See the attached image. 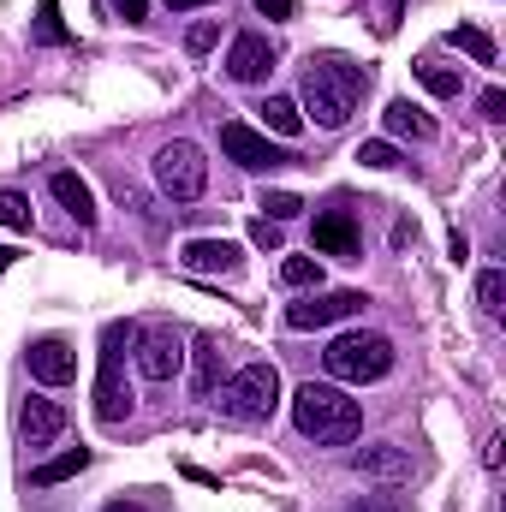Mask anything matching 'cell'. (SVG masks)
<instances>
[{"instance_id":"1","label":"cell","mask_w":506,"mask_h":512,"mask_svg":"<svg viewBox=\"0 0 506 512\" xmlns=\"http://www.w3.org/2000/svg\"><path fill=\"white\" fill-rule=\"evenodd\" d=\"M364 90H370V72H364V66H352V60H340V54L310 60V66H304V102H298V114H310L322 131H340L358 114V96H364Z\"/></svg>"},{"instance_id":"2","label":"cell","mask_w":506,"mask_h":512,"mask_svg":"<svg viewBox=\"0 0 506 512\" xmlns=\"http://www.w3.org/2000/svg\"><path fill=\"white\" fill-rule=\"evenodd\" d=\"M292 423H298V435L316 441V447H346V441H358V429H364V405L334 382H304L292 393Z\"/></svg>"},{"instance_id":"3","label":"cell","mask_w":506,"mask_h":512,"mask_svg":"<svg viewBox=\"0 0 506 512\" xmlns=\"http://www.w3.org/2000/svg\"><path fill=\"white\" fill-rule=\"evenodd\" d=\"M393 340L387 334H334L328 340V352H322V364H328V376L334 382H352V387H364V382H381L387 370H393Z\"/></svg>"},{"instance_id":"4","label":"cell","mask_w":506,"mask_h":512,"mask_svg":"<svg viewBox=\"0 0 506 512\" xmlns=\"http://www.w3.org/2000/svg\"><path fill=\"white\" fill-rule=\"evenodd\" d=\"M209 399H215L221 417H233V423H268L274 405H280V370H274V364H245L239 376H227Z\"/></svg>"},{"instance_id":"5","label":"cell","mask_w":506,"mask_h":512,"mask_svg":"<svg viewBox=\"0 0 506 512\" xmlns=\"http://www.w3.org/2000/svg\"><path fill=\"white\" fill-rule=\"evenodd\" d=\"M137 334H143L137 322H108V334H102V376H96V417L102 423H126L137 411V393L120 376V358L137 346Z\"/></svg>"},{"instance_id":"6","label":"cell","mask_w":506,"mask_h":512,"mask_svg":"<svg viewBox=\"0 0 506 512\" xmlns=\"http://www.w3.org/2000/svg\"><path fill=\"white\" fill-rule=\"evenodd\" d=\"M155 185H161L173 203H197V197L209 191V161H203V149L185 143V137L161 143V149H155Z\"/></svg>"},{"instance_id":"7","label":"cell","mask_w":506,"mask_h":512,"mask_svg":"<svg viewBox=\"0 0 506 512\" xmlns=\"http://www.w3.org/2000/svg\"><path fill=\"white\" fill-rule=\"evenodd\" d=\"M370 298L364 292H310V298H298V304H286V328H298V334H310V328H334V322H352L358 310H364Z\"/></svg>"},{"instance_id":"8","label":"cell","mask_w":506,"mask_h":512,"mask_svg":"<svg viewBox=\"0 0 506 512\" xmlns=\"http://www.w3.org/2000/svg\"><path fill=\"white\" fill-rule=\"evenodd\" d=\"M221 149H227V161H239L245 173H274V167H292V155L280 149V143H268L262 131L251 126H221Z\"/></svg>"},{"instance_id":"9","label":"cell","mask_w":506,"mask_h":512,"mask_svg":"<svg viewBox=\"0 0 506 512\" xmlns=\"http://www.w3.org/2000/svg\"><path fill=\"white\" fill-rule=\"evenodd\" d=\"M137 370H143V382H173V376L185 370V340H179L173 328L137 334Z\"/></svg>"},{"instance_id":"10","label":"cell","mask_w":506,"mask_h":512,"mask_svg":"<svg viewBox=\"0 0 506 512\" xmlns=\"http://www.w3.org/2000/svg\"><path fill=\"white\" fill-rule=\"evenodd\" d=\"M18 429H24V447L42 453V447H54V441L66 435V405L48 399V393H30L24 411H18Z\"/></svg>"},{"instance_id":"11","label":"cell","mask_w":506,"mask_h":512,"mask_svg":"<svg viewBox=\"0 0 506 512\" xmlns=\"http://www.w3.org/2000/svg\"><path fill=\"white\" fill-rule=\"evenodd\" d=\"M274 66H280V54H274L268 36H256V30L233 36V48H227V78H233V84H262Z\"/></svg>"},{"instance_id":"12","label":"cell","mask_w":506,"mask_h":512,"mask_svg":"<svg viewBox=\"0 0 506 512\" xmlns=\"http://www.w3.org/2000/svg\"><path fill=\"white\" fill-rule=\"evenodd\" d=\"M179 268L185 274H239L245 268V245H233V239H191L179 251Z\"/></svg>"},{"instance_id":"13","label":"cell","mask_w":506,"mask_h":512,"mask_svg":"<svg viewBox=\"0 0 506 512\" xmlns=\"http://www.w3.org/2000/svg\"><path fill=\"white\" fill-rule=\"evenodd\" d=\"M358 251H364L358 221H352L346 209H322V215H316V256H346V262H358Z\"/></svg>"},{"instance_id":"14","label":"cell","mask_w":506,"mask_h":512,"mask_svg":"<svg viewBox=\"0 0 506 512\" xmlns=\"http://www.w3.org/2000/svg\"><path fill=\"white\" fill-rule=\"evenodd\" d=\"M352 471L370 477V483H405L411 477V453L393 447V441H376V447H358L352 453Z\"/></svg>"},{"instance_id":"15","label":"cell","mask_w":506,"mask_h":512,"mask_svg":"<svg viewBox=\"0 0 506 512\" xmlns=\"http://www.w3.org/2000/svg\"><path fill=\"white\" fill-rule=\"evenodd\" d=\"M24 364H30V376L42 387H66L78 376V358H72V346L66 340H36L30 352H24Z\"/></svg>"},{"instance_id":"16","label":"cell","mask_w":506,"mask_h":512,"mask_svg":"<svg viewBox=\"0 0 506 512\" xmlns=\"http://www.w3.org/2000/svg\"><path fill=\"white\" fill-rule=\"evenodd\" d=\"M48 191H54V203H60V209H66L84 233L96 227V191H90L78 173H54V179H48Z\"/></svg>"},{"instance_id":"17","label":"cell","mask_w":506,"mask_h":512,"mask_svg":"<svg viewBox=\"0 0 506 512\" xmlns=\"http://www.w3.org/2000/svg\"><path fill=\"white\" fill-rule=\"evenodd\" d=\"M185 358H191V393L209 399V393L221 387V340H197Z\"/></svg>"},{"instance_id":"18","label":"cell","mask_w":506,"mask_h":512,"mask_svg":"<svg viewBox=\"0 0 506 512\" xmlns=\"http://www.w3.org/2000/svg\"><path fill=\"white\" fill-rule=\"evenodd\" d=\"M381 126H387V137H411V143H429L435 137V120L423 108H411V102H387Z\"/></svg>"},{"instance_id":"19","label":"cell","mask_w":506,"mask_h":512,"mask_svg":"<svg viewBox=\"0 0 506 512\" xmlns=\"http://www.w3.org/2000/svg\"><path fill=\"white\" fill-rule=\"evenodd\" d=\"M84 465H90V447H66L60 459L36 465V471H30V483H36V489H54V483H66V477H78Z\"/></svg>"},{"instance_id":"20","label":"cell","mask_w":506,"mask_h":512,"mask_svg":"<svg viewBox=\"0 0 506 512\" xmlns=\"http://www.w3.org/2000/svg\"><path fill=\"white\" fill-rule=\"evenodd\" d=\"M411 72H417V84H423L429 96H441V102L465 90V78H459V66H441V60H417Z\"/></svg>"},{"instance_id":"21","label":"cell","mask_w":506,"mask_h":512,"mask_svg":"<svg viewBox=\"0 0 506 512\" xmlns=\"http://www.w3.org/2000/svg\"><path fill=\"white\" fill-rule=\"evenodd\" d=\"M262 131H274V137H298V131H304L298 102H292V96H268V102H262Z\"/></svg>"},{"instance_id":"22","label":"cell","mask_w":506,"mask_h":512,"mask_svg":"<svg viewBox=\"0 0 506 512\" xmlns=\"http://www.w3.org/2000/svg\"><path fill=\"white\" fill-rule=\"evenodd\" d=\"M447 42H453L459 54H471L477 66H495V36H489V30H477V24H459Z\"/></svg>"},{"instance_id":"23","label":"cell","mask_w":506,"mask_h":512,"mask_svg":"<svg viewBox=\"0 0 506 512\" xmlns=\"http://www.w3.org/2000/svg\"><path fill=\"white\" fill-rule=\"evenodd\" d=\"M280 286H292V292L322 286V256H286L280 262Z\"/></svg>"},{"instance_id":"24","label":"cell","mask_w":506,"mask_h":512,"mask_svg":"<svg viewBox=\"0 0 506 512\" xmlns=\"http://www.w3.org/2000/svg\"><path fill=\"white\" fill-rule=\"evenodd\" d=\"M477 304H483L489 322H501L506 316V268H483V280H477Z\"/></svg>"},{"instance_id":"25","label":"cell","mask_w":506,"mask_h":512,"mask_svg":"<svg viewBox=\"0 0 506 512\" xmlns=\"http://www.w3.org/2000/svg\"><path fill=\"white\" fill-rule=\"evenodd\" d=\"M352 161H364V167H381V173H387V167H399L405 155H399V143H393V137H370V143H358V155H352Z\"/></svg>"},{"instance_id":"26","label":"cell","mask_w":506,"mask_h":512,"mask_svg":"<svg viewBox=\"0 0 506 512\" xmlns=\"http://www.w3.org/2000/svg\"><path fill=\"white\" fill-rule=\"evenodd\" d=\"M0 227H6V233H30V197L0 191Z\"/></svg>"},{"instance_id":"27","label":"cell","mask_w":506,"mask_h":512,"mask_svg":"<svg viewBox=\"0 0 506 512\" xmlns=\"http://www.w3.org/2000/svg\"><path fill=\"white\" fill-rule=\"evenodd\" d=\"M256 209H262V221H292V215H304V203H298L292 191H268Z\"/></svg>"},{"instance_id":"28","label":"cell","mask_w":506,"mask_h":512,"mask_svg":"<svg viewBox=\"0 0 506 512\" xmlns=\"http://www.w3.org/2000/svg\"><path fill=\"white\" fill-rule=\"evenodd\" d=\"M215 36H221V30H215V18H197V24H191V36H185V48H191V54H209V48H215Z\"/></svg>"},{"instance_id":"29","label":"cell","mask_w":506,"mask_h":512,"mask_svg":"<svg viewBox=\"0 0 506 512\" xmlns=\"http://www.w3.org/2000/svg\"><path fill=\"white\" fill-rule=\"evenodd\" d=\"M340 512H405V501L399 495H358L352 507H340Z\"/></svg>"},{"instance_id":"30","label":"cell","mask_w":506,"mask_h":512,"mask_svg":"<svg viewBox=\"0 0 506 512\" xmlns=\"http://www.w3.org/2000/svg\"><path fill=\"white\" fill-rule=\"evenodd\" d=\"M42 42H66V30H60V0H42Z\"/></svg>"},{"instance_id":"31","label":"cell","mask_w":506,"mask_h":512,"mask_svg":"<svg viewBox=\"0 0 506 512\" xmlns=\"http://www.w3.org/2000/svg\"><path fill=\"white\" fill-rule=\"evenodd\" d=\"M251 245H262V251H280V221H262V215H256V221H251Z\"/></svg>"},{"instance_id":"32","label":"cell","mask_w":506,"mask_h":512,"mask_svg":"<svg viewBox=\"0 0 506 512\" xmlns=\"http://www.w3.org/2000/svg\"><path fill=\"white\" fill-rule=\"evenodd\" d=\"M256 12L274 18V24H286V18H298V0H256Z\"/></svg>"},{"instance_id":"33","label":"cell","mask_w":506,"mask_h":512,"mask_svg":"<svg viewBox=\"0 0 506 512\" xmlns=\"http://www.w3.org/2000/svg\"><path fill=\"white\" fill-rule=\"evenodd\" d=\"M483 120H506V90H483Z\"/></svg>"},{"instance_id":"34","label":"cell","mask_w":506,"mask_h":512,"mask_svg":"<svg viewBox=\"0 0 506 512\" xmlns=\"http://www.w3.org/2000/svg\"><path fill=\"white\" fill-rule=\"evenodd\" d=\"M114 6H120L126 24H143V12H149V0H114Z\"/></svg>"},{"instance_id":"35","label":"cell","mask_w":506,"mask_h":512,"mask_svg":"<svg viewBox=\"0 0 506 512\" xmlns=\"http://www.w3.org/2000/svg\"><path fill=\"white\" fill-rule=\"evenodd\" d=\"M203 6H215V0H167V12H203Z\"/></svg>"},{"instance_id":"36","label":"cell","mask_w":506,"mask_h":512,"mask_svg":"<svg viewBox=\"0 0 506 512\" xmlns=\"http://www.w3.org/2000/svg\"><path fill=\"white\" fill-rule=\"evenodd\" d=\"M102 512H143V507H131V501H114V507H102Z\"/></svg>"}]
</instances>
